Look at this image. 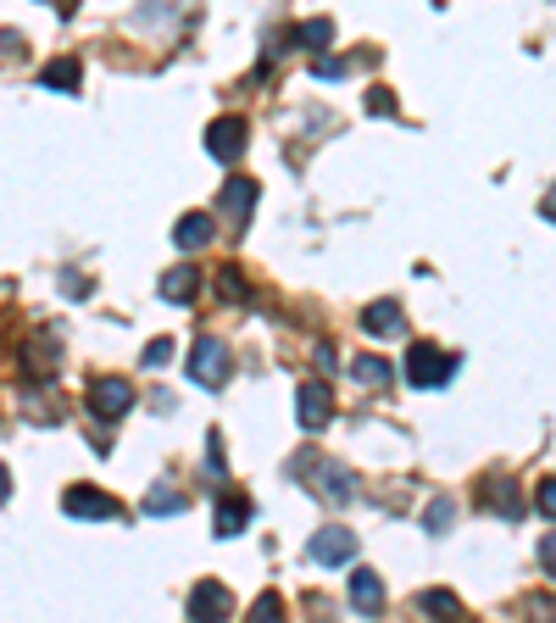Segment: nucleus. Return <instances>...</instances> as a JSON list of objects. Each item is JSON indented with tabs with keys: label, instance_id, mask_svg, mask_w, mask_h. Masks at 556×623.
<instances>
[{
	"label": "nucleus",
	"instance_id": "obj_1",
	"mask_svg": "<svg viewBox=\"0 0 556 623\" xmlns=\"http://www.w3.org/2000/svg\"><path fill=\"white\" fill-rule=\"evenodd\" d=\"M451 374H456V356L451 351H440V345H412L407 351V385L412 390H440Z\"/></svg>",
	"mask_w": 556,
	"mask_h": 623
},
{
	"label": "nucleus",
	"instance_id": "obj_2",
	"mask_svg": "<svg viewBox=\"0 0 556 623\" xmlns=\"http://www.w3.org/2000/svg\"><path fill=\"white\" fill-rule=\"evenodd\" d=\"M190 379L201 385V390H223L229 379H234V363H229V351H223V340H196V351H190Z\"/></svg>",
	"mask_w": 556,
	"mask_h": 623
},
{
	"label": "nucleus",
	"instance_id": "obj_3",
	"mask_svg": "<svg viewBox=\"0 0 556 623\" xmlns=\"http://www.w3.org/2000/svg\"><path fill=\"white\" fill-rule=\"evenodd\" d=\"M89 412H96L101 423H118L134 412V385L129 379H96L89 385Z\"/></svg>",
	"mask_w": 556,
	"mask_h": 623
},
{
	"label": "nucleus",
	"instance_id": "obj_4",
	"mask_svg": "<svg viewBox=\"0 0 556 623\" xmlns=\"http://www.w3.org/2000/svg\"><path fill=\"white\" fill-rule=\"evenodd\" d=\"M307 557L318 568H345V563H356V534L351 529H318L307 541Z\"/></svg>",
	"mask_w": 556,
	"mask_h": 623
},
{
	"label": "nucleus",
	"instance_id": "obj_5",
	"mask_svg": "<svg viewBox=\"0 0 556 623\" xmlns=\"http://www.w3.org/2000/svg\"><path fill=\"white\" fill-rule=\"evenodd\" d=\"M312 485H318V496H323L329 507H345V501L356 496V474H351L345 463H318V468H312Z\"/></svg>",
	"mask_w": 556,
	"mask_h": 623
},
{
	"label": "nucleus",
	"instance_id": "obj_6",
	"mask_svg": "<svg viewBox=\"0 0 556 623\" xmlns=\"http://www.w3.org/2000/svg\"><path fill=\"white\" fill-rule=\"evenodd\" d=\"M207 151H212L223 167H229V162H240V156H245V123H240V118L212 123V129H207Z\"/></svg>",
	"mask_w": 556,
	"mask_h": 623
},
{
	"label": "nucleus",
	"instance_id": "obj_7",
	"mask_svg": "<svg viewBox=\"0 0 556 623\" xmlns=\"http://www.w3.org/2000/svg\"><path fill=\"white\" fill-rule=\"evenodd\" d=\"M296 418H301V429H329V418H334V401H329V385H301V396H296Z\"/></svg>",
	"mask_w": 556,
	"mask_h": 623
},
{
	"label": "nucleus",
	"instance_id": "obj_8",
	"mask_svg": "<svg viewBox=\"0 0 556 623\" xmlns=\"http://www.w3.org/2000/svg\"><path fill=\"white\" fill-rule=\"evenodd\" d=\"M218 207H223V218L245 223V218H251V207H256V178H245V173L223 178V196H218Z\"/></svg>",
	"mask_w": 556,
	"mask_h": 623
},
{
	"label": "nucleus",
	"instance_id": "obj_9",
	"mask_svg": "<svg viewBox=\"0 0 556 623\" xmlns=\"http://www.w3.org/2000/svg\"><path fill=\"white\" fill-rule=\"evenodd\" d=\"M62 512H67V518H118V501H112V496H101V490L73 485V490L62 496Z\"/></svg>",
	"mask_w": 556,
	"mask_h": 623
},
{
	"label": "nucleus",
	"instance_id": "obj_10",
	"mask_svg": "<svg viewBox=\"0 0 556 623\" xmlns=\"http://www.w3.org/2000/svg\"><path fill=\"white\" fill-rule=\"evenodd\" d=\"M351 607H356L362 618H379V612H385V585H379L374 568H356V574H351Z\"/></svg>",
	"mask_w": 556,
	"mask_h": 623
},
{
	"label": "nucleus",
	"instance_id": "obj_11",
	"mask_svg": "<svg viewBox=\"0 0 556 623\" xmlns=\"http://www.w3.org/2000/svg\"><path fill=\"white\" fill-rule=\"evenodd\" d=\"M223 612H229V590H223V585H212V579H207V585H196V590H190V601H184V618H196V623L223 618Z\"/></svg>",
	"mask_w": 556,
	"mask_h": 623
},
{
	"label": "nucleus",
	"instance_id": "obj_12",
	"mask_svg": "<svg viewBox=\"0 0 556 623\" xmlns=\"http://www.w3.org/2000/svg\"><path fill=\"white\" fill-rule=\"evenodd\" d=\"M212 234H218V223H212L207 212H184V218L173 223V245H178V251H201V245H212Z\"/></svg>",
	"mask_w": 556,
	"mask_h": 623
},
{
	"label": "nucleus",
	"instance_id": "obj_13",
	"mask_svg": "<svg viewBox=\"0 0 556 623\" xmlns=\"http://www.w3.org/2000/svg\"><path fill=\"white\" fill-rule=\"evenodd\" d=\"M178 12H190V0H145L134 12V29H178Z\"/></svg>",
	"mask_w": 556,
	"mask_h": 623
},
{
	"label": "nucleus",
	"instance_id": "obj_14",
	"mask_svg": "<svg viewBox=\"0 0 556 623\" xmlns=\"http://www.w3.org/2000/svg\"><path fill=\"white\" fill-rule=\"evenodd\" d=\"M184 507H190V496L173 485H151V496H145V518H184Z\"/></svg>",
	"mask_w": 556,
	"mask_h": 623
},
{
	"label": "nucleus",
	"instance_id": "obj_15",
	"mask_svg": "<svg viewBox=\"0 0 556 623\" xmlns=\"http://www.w3.org/2000/svg\"><path fill=\"white\" fill-rule=\"evenodd\" d=\"M218 541H229V534H245V523H251V501H240V496H229V501H218Z\"/></svg>",
	"mask_w": 556,
	"mask_h": 623
},
{
	"label": "nucleus",
	"instance_id": "obj_16",
	"mask_svg": "<svg viewBox=\"0 0 556 623\" xmlns=\"http://www.w3.org/2000/svg\"><path fill=\"white\" fill-rule=\"evenodd\" d=\"M401 323H407V318H401L396 301H374V307L362 312V329H367V334H401Z\"/></svg>",
	"mask_w": 556,
	"mask_h": 623
},
{
	"label": "nucleus",
	"instance_id": "obj_17",
	"mask_svg": "<svg viewBox=\"0 0 556 623\" xmlns=\"http://www.w3.org/2000/svg\"><path fill=\"white\" fill-rule=\"evenodd\" d=\"M190 296H196V267H190V262H178L173 274H162V301H178V307H184Z\"/></svg>",
	"mask_w": 556,
	"mask_h": 623
},
{
	"label": "nucleus",
	"instance_id": "obj_18",
	"mask_svg": "<svg viewBox=\"0 0 556 623\" xmlns=\"http://www.w3.org/2000/svg\"><path fill=\"white\" fill-rule=\"evenodd\" d=\"M351 379H356V385H374V390H385V385L396 379V368L385 363V356H356V363H351Z\"/></svg>",
	"mask_w": 556,
	"mask_h": 623
},
{
	"label": "nucleus",
	"instance_id": "obj_19",
	"mask_svg": "<svg viewBox=\"0 0 556 623\" xmlns=\"http://www.w3.org/2000/svg\"><path fill=\"white\" fill-rule=\"evenodd\" d=\"M78 78H84V67H78L73 56H62V62H51V67L40 73V84H45V89H62V96H73Z\"/></svg>",
	"mask_w": 556,
	"mask_h": 623
},
{
	"label": "nucleus",
	"instance_id": "obj_20",
	"mask_svg": "<svg viewBox=\"0 0 556 623\" xmlns=\"http://www.w3.org/2000/svg\"><path fill=\"white\" fill-rule=\"evenodd\" d=\"M329 40H334V23H329V18L296 29V45H301V51H329Z\"/></svg>",
	"mask_w": 556,
	"mask_h": 623
},
{
	"label": "nucleus",
	"instance_id": "obj_21",
	"mask_svg": "<svg viewBox=\"0 0 556 623\" xmlns=\"http://www.w3.org/2000/svg\"><path fill=\"white\" fill-rule=\"evenodd\" d=\"M451 523H456V501H451V496L429 501V512H423V529H429V534H445Z\"/></svg>",
	"mask_w": 556,
	"mask_h": 623
},
{
	"label": "nucleus",
	"instance_id": "obj_22",
	"mask_svg": "<svg viewBox=\"0 0 556 623\" xmlns=\"http://www.w3.org/2000/svg\"><path fill=\"white\" fill-rule=\"evenodd\" d=\"M418 607H423V612H434V618H440V612H445V618H451V612H462V601H456L451 590H423V596H418Z\"/></svg>",
	"mask_w": 556,
	"mask_h": 623
},
{
	"label": "nucleus",
	"instance_id": "obj_23",
	"mask_svg": "<svg viewBox=\"0 0 556 623\" xmlns=\"http://www.w3.org/2000/svg\"><path fill=\"white\" fill-rule=\"evenodd\" d=\"M485 507H496V512H507V518H512V512H518V490H512V485H496V496L485 490Z\"/></svg>",
	"mask_w": 556,
	"mask_h": 623
},
{
	"label": "nucleus",
	"instance_id": "obj_24",
	"mask_svg": "<svg viewBox=\"0 0 556 623\" xmlns=\"http://www.w3.org/2000/svg\"><path fill=\"white\" fill-rule=\"evenodd\" d=\"M173 363V340H151L145 345V368H167Z\"/></svg>",
	"mask_w": 556,
	"mask_h": 623
},
{
	"label": "nucleus",
	"instance_id": "obj_25",
	"mask_svg": "<svg viewBox=\"0 0 556 623\" xmlns=\"http://www.w3.org/2000/svg\"><path fill=\"white\" fill-rule=\"evenodd\" d=\"M29 368L34 374H56V351L51 345H29Z\"/></svg>",
	"mask_w": 556,
	"mask_h": 623
},
{
	"label": "nucleus",
	"instance_id": "obj_26",
	"mask_svg": "<svg viewBox=\"0 0 556 623\" xmlns=\"http://www.w3.org/2000/svg\"><path fill=\"white\" fill-rule=\"evenodd\" d=\"M534 507H540V518H545V523L556 518V485H551V479H540V490H534Z\"/></svg>",
	"mask_w": 556,
	"mask_h": 623
},
{
	"label": "nucleus",
	"instance_id": "obj_27",
	"mask_svg": "<svg viewBox=\"0 0 556 623\" xmlns=\"http://www.w3.org/2000/svg\"><path fill=\"white\" fill-rule=\"evenodd\" d=\"M278 612H285V601H278L273 590H267V596H256V607H251V618H262V623H267V618H278Z\"/></svg>",
	"mask_w": 556,
	"mask_h": 623
},
{
	"label": "nucleus",
	"instance_id": "obj_28",
	"mask_svg": "<svg viewBox=\"0 0 556 623\" xmlns=\"http://www.w3.org/2000/svg\"><path fill=\"white\" fill-rule=\"evenodd\" d=\"M218 296H234V301H240V296H245V279H240V274H223V279H218Z\"/></svg>",
	"mask_w": 556,
	"mask_h": 623
},
{
	"label": "nucleus",
	"instance_id": "obj_29",
	"mask_svg": "<svg viewBox=\"0 0 556 623\" xmlns=\"http://www.w3.org/2000/svg\"><path fill=\"white\" fill-rule=\"evenodd\" d=\"M312 73H318V78H340V73H345V62H334V56H323V62H318Z\"/></svg>",
	"mask_w": 556,
	"mask_h": 623
},
{
	"label": "nucleus",
	"instance_id": "obj_30",
	"mask_svg": "<svg viewBox=\"0 0 556 623\" xmlns=\"http://www.w3.org/2000/svg\"><path fill=\"white\" fill-rule=\"evenodd\" d=\"M207 468H212V474H223V440H218V434H212V452H207Z\"/></svg>",
	"mask_w": 556,
	"mask_h": 623
},
{
	"label": "nucleus",
	"instance_id": "obj_31",
	"mask_svg": "<svg viewBox=\"0 0 556 623\" xmlns=\"http://www.w3.org/2000/svg\"><path fill=\"white\" fill-rule=\"evenodd\" d=\"M367 107H374V112H390L396 101H390V89H374V96H367Z\"/></svg>",
	"mask_w": 556,
	"mask_h": 623
},
{
	"label": "nucleus",
	"instance_id": "obj_32",
	"mask_svg": "<svg viewBox=\"0 0 556 623\" xmlns=\"http://www.w3.org/2000/svg\"><path fill=\"white\" fill-rule=\"evenodd\" d=\"M551 557H556V541L545 534V541H540V568H545V574H551Z\"/></svg>",
	"mask_w": 556,
	"mask_h": 623
},
{
	"label": "nucleus",
	"instance_id": "obj_33",
	"mask_svg": "<svg viewBox=\"0 0 556 623\" xmlns=\"http://www.w3.org/2000/svg\"><path fill=\"white\" fill-rule=\"evenodd\" d=\"M7 496H12V474H7V468H0V501H7Z\"/></svg>",
	"mask_w": 556,
	"mask_h": 623
}]
</instances>
